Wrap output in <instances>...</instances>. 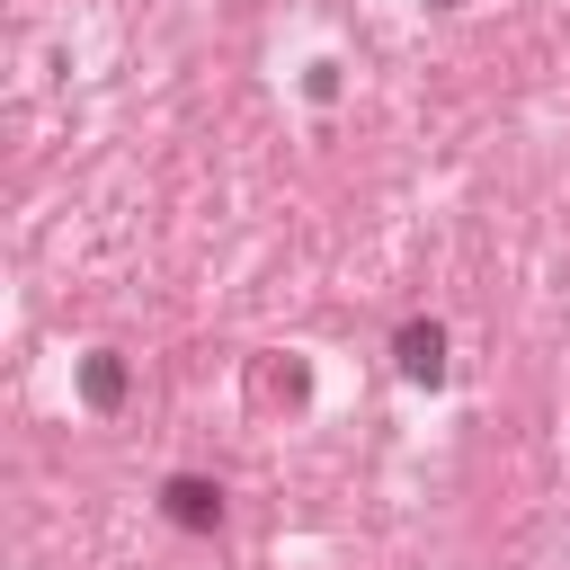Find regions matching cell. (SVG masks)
Segmentation results:
<instances>
[{"label":"cell","mask_w":570,"mask_h":570,"mask_svg":"<svg viewBox=\"0 0 570 570\" xmlns=\"http://www.w3.org/2000/svg\"><path fill=\"white\" fill-rule=\"evenodd\" d=\"M160 517H169L178 534H214V525H223V481H205V472H169V481H160Z\"/></svg>","instance_id":"obj_1"},{"label":"cell","mask_w":570,"mask_h":570,"mask_svg":"<svg viewBox=\"0 0 570 570\" xmlns=\"http://www.w3.org/2000/svg\"><path fill=\"white\" fill-rule=\"evenodd\" d=\"M392 356H401V374H410V383H436V374H445V330H436V321H401Z\"/></svg>","instance_id":"obj_2"},{"label":"cell","mask_w":570,"mask_h":570,"mask_svg":"<svg viewBox=\"0 0 570 570\" xmlns=\"http://www.w3.org/2000/svg\"><path fill=\"white\" fill-rule=\"evenodd\" d=\"M80 401H89V410H116V401H125V365H116V347H98V356L80 365Z\"/></svg>","instance_id":"obj_3"}]
</instances>
